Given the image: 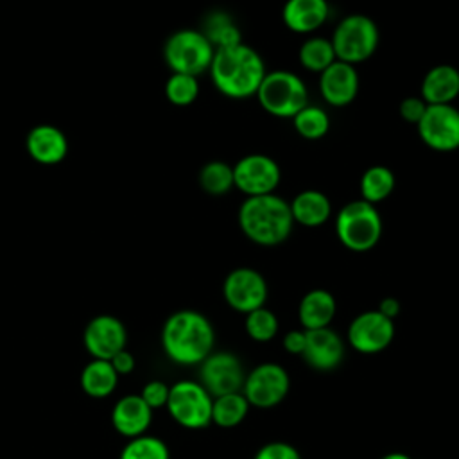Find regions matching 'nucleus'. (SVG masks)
Segmentation results:
<instances>
[{
	"label": "nucleus",
	"instance_id": "nucleus-6",
	"mask_svg": "<svg viewBox=\"0 0 459 459\" xmlns=\"http://www.w3.org/2000/svg\"><path fill=\"white\" fill-rule=\"evenodd\" d=\"M339 61L357 65L369 59L380 43V30L373 18L366 14H348L333 29L330 38Z\"/></svg>",
	"mask_w": 459,
	"mask_h": 459
},
{
	"label": "nucleus",
	"instance_id": "nucleus-29",
	"mask_svg": "<svg viewBox=\"0 0 459 459\" xmlns=\"http://www.w3.org/2000/svg\"><path fill=\"white\" fill-rule=\"evenodd\" d=\"M292 126L296 133L305 140H319L330 129L328 113L314 104H307L301 111L292 117Z\"/></svg>",
	"mask_w": 459,
	"mask_h": 459
},
{
	"label": "nucleus",
	"instance_id": "nucleus-11",
	"mask_svg": "<svg viewBox=\"0 0 459 459\" xmlns=\"http://www.w3.org/2000/svg\"><path fill=\"white\" fill-rule=\"evenodd\" d=\"M290 378L283 366L276 362H264L246 375L242 393L249 405L258 409H271L283 402L289 393Z\"/></svg>",
	"mask_w": 459,
	"mask_h": 459
},
{
	"label": "nucleus",
	"instance_id": "nucleus-37",
	"mask_svg": "<svg viewBox=\"0 0 459 459\" xmlns=\"http://www.w3.org/2000/svg\"><path fill=\"white\" fill-rule=\"evenodd\" d=\"M307 333L305 330H290L283 335V348L292 355H301L305 350Z\"/></svg>",
	"mask_w": 459,
	"mask_h": 459
},
{
	"label": "nucleus",
	"instance_id": "nucleus-33",
	"mask_svg": "<svg viewBox=\"0 0 459 459\" xmlns=\"http://www.w3.org/2000/svg\"><path fill=\"white\" fill-rule=\"evenodd\" d=\"M199 95V81L186 74H170L165 82V97L174 106H188Z\"/></svg>",
	"mask_w": 459,
	"mask_h": 459
},
{
	"label": "nucleus",
	"instance_id": "nucleus-26",
	"mask_svg": "<svg viewBox=\"0 0 459 459\" xmlns=\"http://www.w3.org/2000/svg\"><path fill=\"white\" fill-rule=\"evenodd\" d=\"M201 32L206 36V39L212 43V47L217 48H228L242 43L240 29L235 23V20L226 11H212L204 18Z\"/></svg>",
	"mask_w": 459,
	"mask_h": 459
},
{
	"label": "nucleus",
	"instance_id": "nucleus-25",
	"mask_svg": "<svg viewBox=\"0 0 459 459\" xmlns=\"http://www.w3.org/2000/svg\"><path fill=\"white\" fill-rule=\"evenodd\" d=\"M394 186H396V176L389 167L371 165L360 176V183H359L360 199L371 204L382 203L393 194Z\"/></svg>",
	"mask_w": 459,
	"mask_h": 459
},
{
	"label": "nucleus",
	"instance_id": "nucleus-18",
	"mask_svg": "<svg viewBox=\"0 0 459 459\" xmlns=\"http://www.w3.org/2000/svg\"><path fill=\"white\" fill-rule=\"evenodd\" d=\"M29 156L41 165H57L68 154V140L65 133L52 124H38L25 136Z\"/></svg>",
	"mask_w": 459,
	"mask_h": 459
},
{
	"label": "nucleus",
	"instance_id": "nucleus-19",
	"mask_svg": "<svg viewBox=\"0 0 459 459\" xmlns=\"http://www.w3.org/2000/svg\"><path fill=\"white\" fill-rule=\"evenodd\" d=\"M152 421V409L143 402L140 394H126L118 398L111 409L113 429L131 439L147 432Z\"/></svg>",
	"mask_w": 459,
	"mask_h": 459
},
{
	"label": "nucleus",
	"instance_id": "nucleus-28",
	"mask_svg": "<svg viewBox=\"0 0 459 459\" xmlns=\"http://www.w3.org/2000/svg\"><path fill=\"white\" fill-rule=\"evenodd\" d=\"M298 59L299 65L308 70V72H316L321 74L323 70H326L337 57L332 47V41L328 38L323 36H312L307 38L299 50H298Z\"/></svg>",
	"mask_w": 459,
	"mask_h": 459
},
{
	"label": "nucleus",
	"instance_id": "nucleus-31",
	"mask_svg": "<svg viewBox=\"0 0 459 459\" xmlns=\"http://www.w3.org/2000/svg\"><path fill=\"white\" fill-rule=\"evenodd\" d=\"M118 459H170V452L163 439L142 434L124 445Z\"/></svg>",
	"mask_w": 459,
	"mask_h": 459
},
{
	"label": "nucleus",
	"instance_id": "nucleus-24",
	"mask_svg": "<svg viewBox=\"0 0 459 459\" xmlns=\"http://www.w3.org/2000/svg\"><path fill=\"white\" fill-rule=\"evenodd\" d=\"M118 373L109 360L91 359L79 375L81 389L91 398H108L118 385Z\"/></svg>",
	"mask_w": 459,
	"mask_h": 459
},
{
	"label": "nucleus",
	"instance_id": "nucleus-39",
	"mask_svg": "<svg viewBox=\"0 0 459 459\" xmlns=\"http://www.w3.org/2000/svg\"><path fill=\"white\" fill-rule=\"evenodd\" d=\"M380 314H384L385 317H389V319H393L394 321V317L400 314V301L396 299V298H391V296H387V298H384V299H380V303H378V308H377Z\"/></svg>",
	"mask_w": 459,
	"mask_h": 459
},
{
	"label": "nucleus",
	"instance_id": "nucleus-5",
	"mask_svg": "<svg viewBox=\"0 0 459 459\" xmlns=\"http://www.w3.org/2000/svg\"><path fill=\"white\" fill-rule=\"evenodd\" d=\"M255 97L264 111L278 118H292L310 104L305 81L290 70L267 72Z\"/></svg>",
	"mask_w": 459,
	"mask_h": 459
},
{
	"label": "nucleus",
	"instance_id": "nucleus-15",
	"mask_svg": "<svg viewBox=\"0 0 459 459\" xmlns=\"http://www.w3.org/2000/svg\"><path fill=\"white\" fill-rule=\"evenodd\" d=\"M394 339V321L375 310H366L353 317L348 326V341L351 348L371 355L385 350Z\"/></svg>",
	"mask_w": 459,
	"mask_h": 459
},
{
	"label": "nucleus",
	"instance_id": "nucleus-20",
	"mask_svg": "<svg viewBox=\"0 0 459 459\" xmlns=\"http://www.w3.org/2000/svg\"><path fill=\"white\" fill-rule=\"evenodd\" d=\"M328 16V0H287L281 7V20L285 27L298 34H310L317 30Z\"/></svg>",
	"mask_w": 459,
	"mask_h": 459
},
{
	"label": "nucleus",
	"instance_id": "nucleus-13",
	"mask_svg": "<svg viewBox=\"0 0 459 459\" xmlns=\"http://www.w3.org/2000/svg\"><path fill=\"white\" fill-rule=\"evenodd\" d=\"M267 281L251 267H237L228 273L222 281V296L226 303L242 314L265 307L267 301Z\"/></svg>",
	"mask_w": 459,
	"mask_h": 459
},
{
	"label": "nucleus",
	"instance_id": "nucleus-4",
	"mask_svg": "<svg viewBox=\"0 0 459 459\" xmlns=\"http://www.w3.org/2000/svg\"><path fill=\"white\" fill-rule=\"evenodd\" d=\"M382 228L380 212L364 199L346 203L335 217V235L339 242L355 253L373 249L382 237Z\"/></svg>",
	"mask_w": 459,
	"mask_h": 459
},
{
	"label": "nucleus",
	"instance_id": "nucleus-38",
	"mask_svg": "<svg viewBox=\"0 0 459 459\" xmlns=\"http://www.w3.org/2000/svg\"><path fill=\"white\" fill-rule=\"evenodd\" d=\"M109 362H111L113 369L118 373V377H124V375L133 373V369H134V366H136L134 355H133L131 351H127L126 348L120 350Z\"/></svg>",
	"mask_w": 459,
	"mask_h": 459
},
{
	"label": "nucleus",
	"instance_id": "nucleus-1",
	"mask_svg": "<svg viewBox=\"0 0 459 459\" xmlns=\"http://www.w3.org/2000/svg\"><path fill=\"white\" fill-rule=\"evenodd\" d=\"M208 72L213 86L224 97L242 100L256 95L267 68L264 57L253 47L238 43L228 48H217Z\"/></svg>",
	"mask_w": 459,
	"mask_h": 459
},
{
	"label": "nucleus",
	"instance_id": "nucleus-40",
	"mask_svg": "<svg viewBox=\"0 0 459 459\" xmlns=\"http://www.w3.org/2000/svg\"><path fill=\"white\" fill-rule=\"evenodd\" d=\"M380 459H412V457L407 455V454H403V452H391V454L382 455Z\"/></svg>",
	"mask_w": 459,
	"mask_h": 459
},
{
	"label": "nucleus",
	"instance_id": "nucleus-36",
	"mask_svg": "<svg viewBox=\"0 0 459 459\" xmlns=\"http://www.w3.org/2000/svg\"><path fill=\"white\" fill-rule=\"evenodd\" d=\"M427 109V102L421 99V97H405L402 102H400V117L409 122V124H418L420 118L423 117Z\"/></svg>",
	"mask_w": 459,
	"mask_h": 459
},
{
	"label": "nucleus",
	"instance_id": "nucleus-34",
	"mask_svg": "<svg viewBox=\"0 0 459 459\" xmlns=\"http://www.w3.org/2000/svg\"><path fill=\"white\" fill-rule=\"evenodd\" d=\"M169 391H170V385H167L163 380H149L142 391L138 393L143 402L154 411V409H160V407H165L167 405V400H169Z\"/></svg>",
	"mask_w": 459,
	"mask_h": 459
},
{
	"label": "nucleus",
	"instance_id": "nucleus-32",
	"mask_svg": "<svg viewBox=\"0 0 459 459\" xmlns=\"http://www.w3.org/2000/svg\"><path fill=\"white\" fill-rule=\"evenodd\" d=\"M244 328L246 333L258 342H267L271 341L280 328L278 317L273 310L260 307L256 310H251L246 314V321H244Z\"/></svg>",
	"mask_w": 459,
	"mask_h": 459
},
{
	"label": "nucleus",
	"instance_id": "nucleus-35",
	"mask_svg": "<svg viewBox=\"0 0 459 459\" xmlns=\"http://www.w3.org/2000/svg\"><path fill=\"white\" fill-rule=\"evenodd\" d=\"M255 459H301V455L290 443L271 441L258 448Z\"/></svg>",
	"mask_w": 459,
	"mask_h": 459
},
{
	"label": "nucleus",
	"instance_id": "nucleus-9",
	"mask_svg": "<svg viewBox=\"0 0 459 459\" xmlns=\"http://www.w3.org/2000/svg\"><path fill=\"white\" fill-rule=\"evenodd\" d=\"M281 181V169L274 158L251 152L233 165V186L246 197L274 194Z\"/></svg>",
	"mask_w": 459,
	"mask_h": 459
},
{
	"label": "nucleus",
	"instance_id": "nucleus-27",
	"mask_svg": "<svg viewBox=\"0 0 459 459\" xmlns=\"http://www.w3.org/2000/svg\"><path fill=\"white\" fill-rule=\"evenodd\" d=\"M247 411H249V402L242 391L215 396L212 403V423L222 429L237 427L238 423L244 421V418L247 416Z\"/></svg>",
	"mask_w": 459,
	"mask_h": 459
},
{
	"label": "nucleus",
	"instance_id": "nucleus-10",
	"mask_svg": "<svg viewBox=\"0 0 459 459\" xmlns=\"http://www.w3.org/2000/svg\"><path fill=\"white\" fill-rule=\"evenodd\" d=\"M416 129L420 140L432 151L452 152L459 149V109L454 104H427Z\"/></svg>",
	"mask_w": 459,
	"mask_h": 459
},
{
	"label": "nucleus",
	"instance_id": "nucleus-8",
	"mask_svg": "<svg viewBox=\"0 0 459 459\" xmlns=\"http://www.w3.org/2000/svg\"><path fill=\"white\" fill-rule=\"evenodd\" d=\"M212 394L194 380H179L170 385L167 411L185 429H204L212 423Z\"/></svg>",
	"mask_w": 459,
	"mask_h": 459
},
{
	"label": "nucleus",
	"instance_id": "nucleus-2",
	"mask_svg": "<svg viewBox=\"0 0 459 459\" xmlns=\"http://www.w3.org/2000/svg\"><path fill=\"white\" fill-rule=\"evenodd\" d=\"M215 332L210 319L190 308L170 314L161 328V348L179 366L201 364L213 350Z\"/></svg>",
	"mask_w": 459,
	"mask_h": 459
},
{
	"label": "nucleus",
	"instance_id": "nucleus-7",
	"mask_svg": "<svg viewBox=\"0 0 459 459\" xmlns=\"http://www.w3.org/2000/svg\"><path fill=\"white\" fill-rule=\"evenodd\" d=\"M215 48L197 29L172 32L163 45V59L172 74L201 75L210 70Z\"/></svg>",
	"mask_w": 459,
	"mask_h": 459
},
{
	"label": "nucleus",
	"instance_id": "nucleus-23",
	"mask_svg": "<svg viewBox=\"0 0 459 459\" xmlns=\"http://www.w3.org/2000/svg\"><path fill=\"white\" fill-rule=\"evenodd\" d=\"M337 312V301L326 289L308 290L298 307V316L303 330H316L330 326Z\"/></svg>",
	"mask_w": 459,
	"mask_h": 459
},
{
	"label": "nucleus",
	"instance_id": "nucleus-12",
	"mask_svg": "<svg viewBox=\"0 0 459 459\" xmlns=\"http://www.w3.org/2000/svg\"><path fill=\"white\" fill-rule=\"evenodd\" d=\"M199 366V384L212 398L242 391L246 373L237 355L230 351H212Z\"/></svg>",
	"mask_w": 459,
	"mask_h": 459
},
{
	"label": "nucleus",
	"instance_id": "nucleus-3",
	"mask_svg": "<svg viewBox=\"0 0 459 459\" xmlns=\"http://www.w3.org/2000/svg\"><path fill=\"white\" fill-rule=\"evenodd\" d=\"M237 219L242 233L251 242L265 247L285 242L294 228L289 203L276 194L246 197Z\"/></svg>",
	"mask_w": 459,
	"mask_h": 459
},
{
	"label": "nucleus",
	"instance_id": "nucleus-17",
	"mask_svg": "<svg viewBox=\"0 0 459 459\" xmlns=\"http://www.w3.org/2000/svg\"><path fill=\"white\" fill-rule=\"evenodd\" d=\"M307 342L301 357L307 364L319 371H330L337 368L344 357L342 339L330 326L305 330Z\"/></svg>",
	"mask_w": 459,
	"mask_h": 459
},
{
	"label": "nucleus",
	"instance_id": "nucleus-22",
	"mask_svg": "<svg viewBox=\"0 0 459 459\" xmlns=\"http://www.w3.org/2000/svg\"><path fill=\"white\" fill-rule=\"evenodd\" d=\"M294 224L305 228H319L323 226L332 215V203L326 194L321 190L307 188L294 195L289 203Z\"/></svg>",
	"mask_w": 459,
	"mask_h": 459
},
{
	"label": "nucleus",
	"instance_id": "nucleus-30",
	"mask_svg": "<svg viewBox=\"0 0 459 459\" xmlns=\"http://www.w3.org/2000/svg\"><path fill=\"white\" fill-rule=\"evenodd\" d=\"M199 185L210 195H224L233 188V165L212 160L199 170Z\"/></svg>",
	"mask_w": 459,
	"mask_h": 459
},
{
	"label": "nucleus",
	"instance_id": "nucleus-21",
	"mask_svg": "<svg viewBox=\"0 0 459 459\" xmlns=\"http://www.w3.org/2000/svg\"><path fill=\"white\" fill-rule=\"evenodd\" d=\"M420 97L429 104H452L459 97V70L454 65H434L421 79Z\"/></svg>",
	"mask_w": 459,
	"mask_h": 459
},
{
	"label": "nucleus",
	"instance_id": "nucleus-16",
	"mask_svg": "<svg viewBox=\"0 0 459 459\" xmlns=\"http://www.w3.org/2000/svg\"><path fill=\"white\" fill-rule=\"evenodd\" d=\"M319 91L326 104L344 108L351 104L359 93V72L353 65L335 59L319 74Z\"/></svg>",
	"mask_w": 459,
	"mask_h": 459
},
{
	"label": "nucleus",
	"instance_id": "nucleus-14",
	"mask_svg": "<svg viewBox=\"0 0 459 459\" xmlns=\"http://www.w3.org/2000/svg\"><path fill=\"white\" fill-rule=\"evenodd\" d=\"M84 350L91 359L111 360L127 344V330L124 323L111 314L91 317L82 332Z\"/></svg>",
	"mask_w": 459,
	"mask_h": 459
}]
</instances>
